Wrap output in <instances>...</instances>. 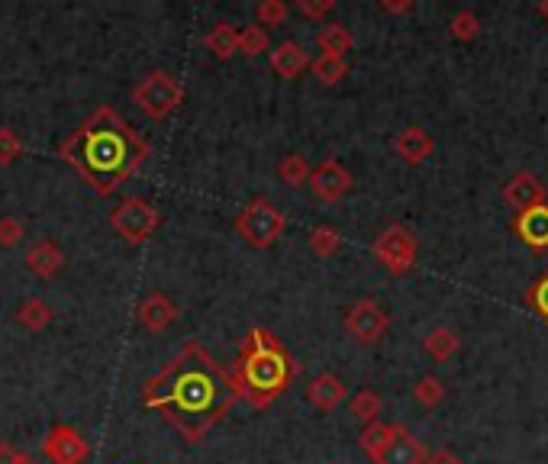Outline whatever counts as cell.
Returning a JSON list of instances; mask_svg holds the SVG:
<instances>
[{"mask_svg": "<svg viewBox=\"0 0 548 464\" xmlns=\"http://www.w3.org/2000/svg\"><path fill=\"white\" fill-rule=\"evenodd\" d=\"M236 400L239 387L233 371H226L200 342H184L175 358L142 384V403L162 413L194 445L223 423Z\"/></svg>", "mask_w": 548, "mask_h": 464, "instance_id": "obj_1", "label": "cell"}, {"mask_svg": "<svg viewBox=\"0 0 548 464\" xmlns=\"http://www.w3.org/2000/svg\"><path fill=\"white\" fill-rule=\"evenodd\" d=\"M59 155L88 181L91 191L113 194L149 158V142L113 107H97L75 133L62 139Z\"/></svg>", "mask_w": 548, "mask_h": 464, "instance_id": "obj_2", "label": "cell"}, {"mask_svg": "<svg viewBox=\"0 0 548 464\" xmlns=\"http://www.w3.org/2000/svg\"><path fill=\"white\" fill-rule=\"evenodd\" d=\"M233 377L239 387V400H249L255 410H268L294 384L297 361L271 329L258 326L242 339Z\"/></svg>", "mask_w": 548, "mask_h": 464, "instance_id": "obj_3", "label": "cell"}, {"mask_svg": "<svg viewBox=\"0 0 548 464\" xmlns=\"http://www.w3.org/2000/svg\"><path fill=\"white\" fill-rule=\"evenodd\" d=\"M133 104L149 116V120H165L184 104V84L171 71H149L133 87Z\"/></svg>", "mask_w": 548, "mask_h": 464, "instance_id": "obj_4", "label": "cell"}, {"mask_svg": "<svg viewBox=\"0 0 548 464\" xmlns=\"http://www.w3.org/2000/svg\"><path fill=\"white\" fill-rule=\"evenodd\" d=\"M287 229V216L271 207L268 200H252L236 216V232L252 245V249H271L274 242L281 239V232Z\"/></svg>", "mask_w": 548, "mask_h": 464, "instance_id": "obj_5", "label": "cell"}, {"mask_svg": "<svg viewBox=\"0 0 548 464\" xmlns=\"http://www.w3.org/2000/svg\"><path fill=\"white\" fill-rule=\"evenodd\" d=\"M158 223H162V213H158V207L146 197H126L120 207H113L110 213V229L129 245H142L146 239H152Z\"/></svg>", "mask_w": 548, "mask_h": 464, "instance_id": "obj_6", "label": "cell"}, {"mask_svg": "<svg viewBox=\"0 0 548 464\" xmlns=\"http://www.w3.org/2000/svg\"><path fill=\"white\" fill-rule=\"evenodd\" d=\"M371 252H374V258H378L387 271L397 274V278H400V274L413 271V265H416V252H420V245H416V236H413V229H410V226L391 223V226H384V229H381V236H378V239H374Z\"/></svg>", "mask_w": 548, "mask_h": 464, "instance_id": "obj_7", "label": "cell"}, {"mask_svg": "<svg viewBox=\"0 0 548 464\" xmlns=\"http://www.w3.org/2000/svg\"><path fill=\"white\" fill-rule=\"evenodd\" d=\"M387 329H391V316L371 297L355 300L349 313H345V332H349L358 345H378L387 336Z\"/></svg>", "mask_w": 548, "mask_h": 464, "instance_id": "obj_8", "label": "cell"}, {"mask_svg": "<svg viewBox=\"0 0 548 464\" xmlns=\"http://www.w3.org/2000/svg\"><path fill=\"white\" fill-rule=\"evenodd\" d=\"M42 458L49 464H84L91 458V442L75 426H52L42 439Z\"/></svg>", "mask_w": 548, "mask_h": 464, "instance_id": "obj_9", "label": "cell"}, {"mask_svg": "<svg viewBox=\"0 0 548 464\" xmlns=\"http://www.w3.org/2000/svg\"><path fill=\"white\" fill-rule=\"evenodd\" d=\"M310 187H313V194L320 197V200H326V203H336V200H342L345 194L352 191V171L345 168L339 158H323L320 165L316 168H310V181H307Z\"/></svg>", "mask_w": 548, "mask_h": 464, "instance_id": "obj_10", "label": "cell"}, {"mask_svg": "<svg viewBox=\"0 0 548 464\" xmlns=\"http://www.w3.org/2000/svg\"><path fill=\"white\" fill-rule=\"evenodd\" d=\"M545 200H548L545 184L532 171H516L513 178L503 184V203H507V207H513L516 213L545 207Z\"/></svg>", "mask_w": 548, "mask_h": 464, "instance_id": "obj_11", "label": "cell"}, {"mask_svg": "<svg viewBox=\"0 0 548 464\" xmlns=\"http://www.w3.org/2000/svg\"><path fill=\"white\" fill-rule=\"evenodd\" d=\"M136 316H139L142 326L158 336V332H165L178 319V307H175V300H171L168 294H162V290H152V294H146V297L139 300Z\"/></svg>", "mask_w": 548, "mask_h": 464, "instance_id": "obj_12", "label": "cell"}, {"mask_svg": "<svg viewBox=\"0 0 548 464\" xmlns=\"http://www.w3.org/2000/svg\"><path fill=\"white\" fill-rule=\"evenodd\" d=\"M307 68H310V55H307L304 46H300V42L284 39V42H278V46L271 49V71L278 78L294 81V78L304 75Z\"/></svg>", "mask_w": 548, "mask_h": 464, "instance_id": "obj_13", "label": "cell"}, {"mask_svg": "<svg viewBox=\"0 0 548 464\" xmlns=\"http://www.w3.org/2000/svg\"><path fill=\"white\" fill-rule=\"evenodd\" d=\"M307 400L316 406V410L329 413V410H336L339 403L349 400V387H345V381H342L339 374L323 371V374H316L313 381H310V387H307Z\"/></svg>", "mask_w": 548, "mask_h": 464, "instance_id": "obj_14", "label": "cell"}, {"mask_svg": "<svg viewBox=\"0 0 548 464\" xmlns=\"http://www.w3.org/2000/svg\"><path fill=\"white\" fill-rule=\"evenodd\" d=\"M394 152L403 158L407 165H423L426 158L436 152V139H432L423 126H407L403 133L394 139Z\"/></svg>", "mask_w": 548, "mask_h": 464, "instance_id": "obj_15", "label": "cell"}, {"mask_svg": "<svg viewBox=\"0 0 548 464\" xmlns=\"http://www.w3.org/2000/svg\"><path fill=\"white\" fill-rule=\"evenodd\" d=\"M26 268L39 278H55L65 268V252L62 245H55L52 239H39L30 252H26Z\"/></svg>", "mask_w": 548, "mask_h": 464, "instance_id": "obj_16", "label": "cell"}, {"mask_svg": "<svg viewBox=\"0 0 548 464\" xmlns=\"http://www.w3.org/2000/svg\"><path fill=\"white\" fill-rule=\"evenodd\" d=\"M423 461H426V448H423V442L416 439V435H413L410 429L397 426L394 442L387 445V452L381 455L378 464H423Z\"/></svg>", "mask_w": 548, "mask_h": 464, "instance_id": "obj_17", "label": "cell"}, {"mask_svg": "<svg viewBox=\"0 0 548 464\" xmlns=\"http://www.w3.org/2000/svg\"><path fill=\"white\" fill-rule=\"evenodd\" d=\"M516 232L519 239L532 249H548V203L536 210H526L516 216Z\"/></svg>", "mask_w": 548, "mask_h": 464, "instance_id": "obj_18", "label": "cell"}, {"mask_svg": "<svg viewBox=\"0 0 548 464\" xmlns=\"http://www.w3.org/2000/svg\"><path fill=\"white\" fill-rule=\"evenodd\" d=\"M458 348H461V339L452 326H436L423 336V352L436 361V365H445L449 358H455Z\"/></svg>", "mask_w": 548, "mask_h": 464, "instance_id": "obj_19", "label": "cell"}, {"mask_svg": "<svg viewBox=\"0 0 548 464\" xmlns=\"http://www.w3.org/2000/svg\"><path fill=\"white\" fill-rule=\"evenodd\" d=\"M397 426L400 423H371V426H365L362 429V435H358V448H362V452L378 464L381 461V455L387 452V445L394 442V435H397Z\"/></svg>", "mask_w": 548, "mask_h": 464, "instance_id": "obj_20", "label": "cell"}, {"mask_svg": "<svg viewBox=\"0 0 548 464\" xmlns=\"http://www.w3.org/2000/svg\"><path fill=\"white\" fill-rule=\"evenodd\" d=\"M316 46L329 58H345V52H352L355 46V36L345 23H326L320 29V36H316Z\"/></svg>", "mask_w": 548, "mask_h": 464, "instance_id": "obj_21", "label": "cell"}, {"mask_svg": "<svg viewBox=\"0 0 548 464\" xmlns=\"http://www.w3.org/2000/svg\"><path fill=\"white\" fill-rule=\"evenodd\" d=\"M204 46L213 58H220V62H226V58H233L239 52V29L233 23H216L210 33L204 36Z\"/></svg>", "mask_w": 548, "mask_h": 464, "instance_id": "obj_22", "label": "cell"}, {"mask_svg": "<svg viewBox=\"0 0 548 464\" xmlns=\"http://www.w3.org/2000/svg\"><path fill=\"white\" fill-rule=\"evenodd\" d=\"M52 307L42 297H30V300H23L20 303V310H17V323L23 329H30V332H42V329H49L52 323Z\"/></svg>", "mask_w": 548, "mask_h": 464, "instance_id": "obj_23", "label": "cell"}, {"mask_svg": "<svg viewBox=\"0 0 548 464\" xmlns=\"http://www.w3.org/2000/svg\"><path fill=\"white\" fill-rule=\"evenodd\" d=\"M349 410H352V416L358 419V423L371 426V423H378V419H381L384 400H381L378 390H368L365 387V390H358V394L349 397Z\"/></svg>", "mask_w": 548, "mask_h": 464, "instance_id": "obj_24", "label": "cell"}, {"mask_svg": "<svg viewBox=\"0 0 548 464\" xmlns=\"http://www.w3.org/2000/svg\"><path fill=\"white\" fill-rule=\"evenodd\" d=\"M278 178L287 184V187H304L310 181V162L300 152H291L284 155L278 162Z\"/></svg>", "mask_w": 548, "mask_h": 464, "instance_id": "obj_25", "label": "cell"}, {"mask_svg": "<svg viewBox=\"0 0 548 464\" xmlns=\"http://www.w3.org/2000/svg\"><path fill=\"white\" fill-rule=\"evenodd\" d=\"M310 249L316 258H333L339 249H342V236H339V229L333 226H316L310 232Z\"/></svg>", "mask_w": 548, "mask_h": 464, "instance_id": "obj_26", "label": "cell"}, {"mask_svg": "<svg viewBox=\"0 0 548 464\" xmlns=\"http://www.w3.org/2000/svg\"><path fill=\"white\" fill-rule=\"evenodd\" d=\"M413 400L426 406V410H436V406L445 400V384L439 381V377H432V374H423L420 381H416L413 387Z\"/></svg>", "mask_w": 548, "mask_h": 464, "instance_id": "obj_27", "label": "cell"}, {"mask_svg": "<svg viewBox=\"0 0 548 464\" xmlns=\"http://www.w3.org/2000/svg\"><path fill=\"white\" fill-rule=\"evenodd\" d=\"M449 33L455 42H474L481 36V20L474 10H458L455 17L449 20Z\"/></svg>", "mask_w": 548, "mask_h": 464, "instance_id": "obj_28", "label": "cell"}, {"mask_svg": "<svg viewBox=\"0 0 548 464\" xmlns=\"http://www.w3.org/2000/svg\"><path fill=\"white\" fill-rule=\"evenodd\" d=\"M310 68H313V75L320 78V84H326V87L339 84L345 75H349V62H345V58H329V55H320Z\"/></svg>", "mask_w": 548, "mask_h": 464, "instance_id": "obj_29", "label": "cell"}, {"mask_svg": "<svg viewBox=\"0 0 548 464\" xmlns=\"http://www.w3.org/2000/svg\"><path fill=\"white\" fill-rule=\"evenodd\" d=\"M271 49V39L262 26H245L239 29V55L245 58H255V55H262Z\"/></svg>", "mask_w": 548, "mask_h": 464, "instance_id": "obj_30", "label": "cell"}, {"mask_svg": "<svg viewBox=\"0 0 548 464\" xmlns=\"http://www.w3.org/2000/svg\"><path fill=\"white\" fill-rule=\"evenodd\" d=\"M287 17H291V7H287L284 0H262V4L255 7L258 26H284Z\"/></svg>", "mask_w": 548, "mask_h": 464, "instance_id": "obj_31", "label": "cell"}, {"mask_svg": "<svg viewBox=\"0 0 548 464\" xmlns=\"http://www.w3.org/2000/svg\"><path fill=\"white\" fill-rule=\"evenodd\" d=\"M23 236H26V226L20 216H0V245H4V249L20 245Z\"/></svg>", "mask_w": 548, "mask_h": 464, "instance_id": "obj_32", "label": "cell"}, {"mask_svg": "<svg viewBox=\"0 0 548 464\" xmlns=\"http://www.w3.org/2000/svg\"><path fill=\"white\" fill-rule=\"evenodd\" d=\"M23 155V142L10 126L0 129V165H13Z\"/></svg>", "mask_w": 548, "mask_h": 464, "instance_id": "obj_33", "label": "cell"}, {"mask_svg": "<svg viewBox=\"0 0 548 464\" xmlns=\"http://www.w3.org/2000/svg\"><path fill=\"white\" fill-rule=\"evenodd\" d=\"M297 10L304 13L307 20H323L336 10V0H297Z\"/></svg>", "mask_w": 548, "mask_h": 464, "instance_id": "obj_34", "label": "cell"}, {"mask_svg": "<svg viewBox=\"0 0 548 464\" xmlns=\"http://www.w3.org/2000/svg\"><path fill=\"white\" fill-rule=\"evenodd\" d=\"M423 464H461V458L449 448H439V452H426V461Z\"/></svg>", "mask_w": 548, "mask_h": 464, "instance_id": "obj_35", "label": "cell"}, {"mask_svg": "<svg viewBox=\"0 0 548 464\" xmlns=\"http://www.w3.org/2000/svg\"><path fill=\"white\" fill-rule=\"evenodd\" d=\"M413 0H381V10L384 13H397V17H400V13H413Z\"/></svg>", "mask_w": 548, "mask_h": 464, "instance_id": "obj_36", "label": "cell"}, {"mask_svg": "<svg viewBox=\"0 0 548 464\" xmlns=\"http://www.w3.org/2000/svg\"><path fill=\"white\" fill-rule=\"evenodd\" d=\"M532 300H536V307H539V313L542 316H548V278L545 281H539V287H536V294H529Z\"/></svg>", "mask_w": 548, "mask_h": 464, "instance_id": "obj_37", "label": "cell"}, {"mask_svg": "<svg viewBox=\"0 0 548 464\" xmlns=\"http://www.w3.org/2000/svg\"><path fill=\"white\" fill-rule=\"evenodd\" d=\"M20 461V448L10 442H0V464H17Z\"/></svg>", "mask_w": 548, "mask_h": 464, "instance_id": "obj_38", "label": "cell"}, {"mask_svg": "<svg viewBox=\"0 0 548 464\" xmlns=\"http://www.w3.org/2000/svg\"><path fill=\"white\" fill-rule=\"evenodd\" d=\"M536 10H539V17H542V20L548 23V0H542V4H539Z\"/></svg>", "mask_w": 548, "mask_h": 464, "instance_id": "obj_39", "label": "cell"}, {"mask_svg": "<svg viewBox=\"0 0 548 464\" xmlns=\"http://www.w3.org/2000/svg\"><path fill=\"white\" fill-rule=\"evenodd\" d=\"M17 464H36V458L30 452H20V461Z\"/></svg>", "mask_w": 548, "mask_h": 464, "instance_id": "obj_40", "label": "cell"}]
</instances>
